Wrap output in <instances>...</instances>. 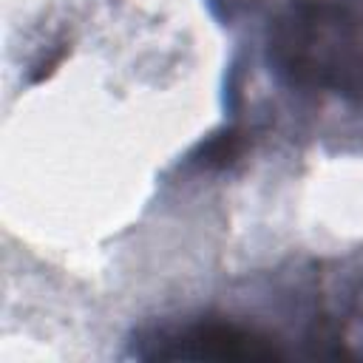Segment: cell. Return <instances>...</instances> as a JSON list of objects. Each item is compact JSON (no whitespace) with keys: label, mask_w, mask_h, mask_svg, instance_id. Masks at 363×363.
<instances>
[{"label":"cell","mask_w":363,"mask_h":363,"mask_svg":"<svg viewBox=\"0 0 363 363\" xmlns=\"http://www.w3.org/2000/svg\"><path fill=\"white\" fill-rule=\"evenodd\" d=\"M156 357H218V360H272L281 357L275 337L230 320H199L176 335L162 337Z\"/></svg>","instance_id":"obj_1"},{"label":"cell","mask_w":363,"mask_h":363,"mask_svg":"<svg viewBox=\"0 0 363 363\" xmlns=\"http://www.w3.org/2000/svg\"><path fill=\"white\" fill-rule=\"evenodd\" d=\"M241 150H244L241 130H224V133H216L207 145H201L199 162L201 167H227L241 156Z\"/></svg>","instance_id":"obj_2"}]
</instances>
